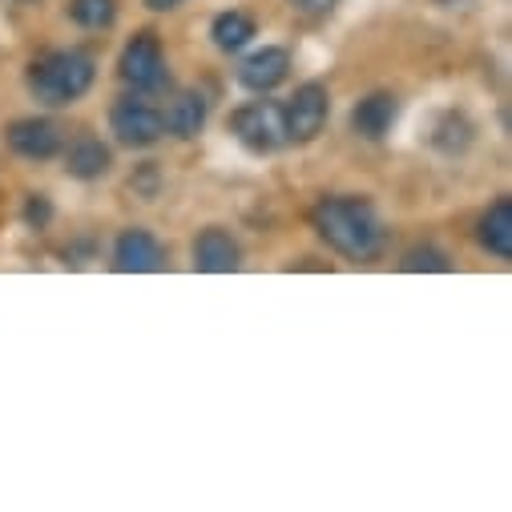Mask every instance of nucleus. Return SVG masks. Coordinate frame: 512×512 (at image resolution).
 <instances>
[{
  "mask_svg": "<svg viewBox=\"0 0 512 512\" xmlns=\"http://www.w3.org/2000/svg\"><path fill=\"white\" fill-rule=\"evenodd\" d=\"M254 37H259V25H254L246 9H226L210 21V41L218 53H242Z\"/></svg>",
  "mask_w": 512,
  "mask_h": 512,
  "instance_id": "nucleus-15",
  "label": "nucleus"
},
{
  "mask_svg": "<svg viewBox=\"0 0 512 512\" xmlns=\"http://www.w3.org/2000/svg\"><path fill=\"white\" fill-rule=\"evenodd\" d=\"M109 259H113V271H121V275H154V271L166 267V246L146 226H125L113 238Z\"/></svg>",
  "mask_w": 512,
  "mask_h": 512,
  "instance_id": "nucleus-7",
  "label": "nucleus"
},
{
  "mask_svg": "<svg viewBox=\"0 0 512 512\" xmlns=\"http://www.w3.org/2000/svg\"><path fill=\"white\" fill-rule=\"evenodd\" d=\"M206 117H210V101L194 89L178 93L166 109H162V130L178 142H194L202 130H206Z\"/></svg>",
  "mask_w": 512,
  "mask_h": 512,
  "instance_id": "nucleus-13",
  "label": "nucleus"
},
{
  "mask_svg": "<svg viewBox=\"0 0 512 512\" xmlns=\"http://www.w3.org/2000/svg\"><path fill=\"white\" fill-rule=\"evenodd\" d=\"M476 242L492 254V259H500V263L512 259V198H496L476 218Z\"/></svg>",
  "mask_w": 512,
  "mask_h": 512,
  "instance_id": "nucleus-14",
  "label": "nucleus"
},
{
  "mask_svg": "<svg viewBox=\"0 0 512 512\" xmlns=\"http://www.w3.org/2000/svg\"><path fill=\"white\" fill-rule=\"evenodd\" d=\"M242 267V246L226 226H206L194 238V271L202 275H234Z\"/></svg>",
  "mask_w": 512,
  "mask_h": 512,
  "instance_id": "nucleus-11",
  "label": "nucleus"
},
{
  "mask_svg": "<svg viewBox=\"0 0 512 512\" xmlns=\"http://www.w3.org/2000/svg\"><path fill=\"white\" fill-rule=\"evenodd\" d=\"M472 134H476V130H472V121H468L464 113L448 109V113L436 117L428 142H432V150H440L444 158H460V154L472 146Z\"/></svg>",
  "mask_w": 512,
  "mask_h": 512,
  "instance_id": "nucleus-16",
  "label": "nucleus"
},
{
  "mask_svg": "<svg viewBox=\"0 0 512 512\" xmlns=\"http://www.w3.org/2000/svg\"><path fill=\"white\" fill-rule=\"evenodd\" d=\"M400 271H408V275H448V271H452V259H448V254H444L440 246L420 242V246L404 250Z\"/></svg>",
  "mask_w": 512,
  "mask_h": 512,
  "instance_id": "nucleus-18",
  "label": "nucleus"
},
{
  "mask_svg": "<svg viewBox=\"0 0 512 512\" xmlns=\"http://www.w3.org/2000/svg\"><path fill=\"white\" fill-rule=\"evenodd\" d=\"M21 218H25L29 230H49V222H53V202H49V194H25Z\"/></svg>",
  "mask_w": 512,
  "mask_h": 512,
  "instance_id": "nucleus-20",
  "label": "nucleus"
},
{
  "mask_svg": "<svg viewBox=\"0 0 512 512\" xmlns=\"http://www.w3.org/2000/svg\"><path fill=\"white\" fill-rule=\"evenodd\" d=\"M400 121V97L388 93V89H375L367 97L355 101L351 109V134L363 138V142H383Z\"/></svg>",
  "mask_w": 512,
  "mask_h": 512,
  "instance_id": "nucleus-9",
  "label": "nucleus"
},
{
  "mask_svg": "<svg viewBox=\"0 0 512 512\" xmlns=\"http://www.w3.org/2000/svg\"><path fill=\"white\" fill-rule=\"evenodd\" d=\"M283 117V142L291 146H311L331 117V89L323 81H303L287 101H279Z\"/></svg>",
  "mask_w": 512,
  "mask_h": 512,
  "instance_id": "nucleus-3",
  "label": "nucleus"
},
{
  "mask_svg": "<svg viewBox=\"0 0 512 512\" xmlns=\"http://www.w3.org/2000/svg\"><path fill=\"white\" fill-rule=\"evenodd\" d=\"M142 5H146L150 13H174V9L186 5V0H142Z\"/></svg>",
  "mask_w": 512,
  "mask_h": 512,
  "instance_id": "nucleus-22",
  "label": "nucleus"
},
{
  "mask_svg": "<svg viewBox=\"0 0 512 512\" xmlns=\"http://www.w3.org/2000/svg\"><path fill=\"white\" fill-rule=\"evenodd\" d=\"M97 81V61L85 49H49L29 61L25 85L45 109H69L77 105Z\"/></svg>",
  "mask_w": 512,
  "mask_h": 512,
  "instance_id": "nucleus-2",
  "label": "nucleus"
},
{
  "mask_svg": "<svg viewBox=\"0 0 512 512\" xmlns=\"http://www.w3.org/2000/svg\"><path fill=\"white\" fill-rule=\"evenodd\" d=\"M311 230L347 263H379L388 250V222L379 218L371 198L359 194H327L311 206Z\"/></svg>",
  "mask_w": 512,
  "mask_h": 512,
  "instance_id": "nucleus-1",
  "label": "nucleus"
},
{
  "mask_svg": "<svg viewBox=\"0 0 512 512\" xmlns=\"http://www.w3.org/2000/svg\"><path fill=\"white\" fill-rule=\"evenodd\" d=\"M291 77V49L283 45H263L242 57L238 65V85L250 93H275Z\"/></svg>",
  "mask_w": 512,
  "mask_h": 512,
  "instance_id": "nucleus-10",
  "label": "nucleus"
},
{
  "mask_svg": "<svg viewBox=\"0 0 512 512\" xmlns=\"http://www.w3.org/2000/svg\"><path fill=\"white\" fill-rule=\"evenodd\" d=\"M5 142H9V150L17 154V158H25V162H49V158H57L61 154V146H65V134H61V125L53 121V117H17L9 130H5Z\"/></svg>",
  "mask_w": 512,
  "mask_h": 512,
  "instance_id": "nucleus-8",
  "label": "nucleus"
},
{
  "mask_svg": "<svg viewBox=\"0 0 512 512\" xmlns=\"http://www.w3.org/2000/svg\"><path fill=\"white\" fill-rule=\"evenodd\" d=\"M130 190L142 198V202H154L162 194V170L158 162H142L134 174H130Z\"/></svg>",
  "mask_w": 512,
  "mask_h": 512,
  "instance_id": "nucleus-19",
  "label": "nucleus"
},
{
  "mask_svg": "<svg viewBox=\"0 0 512 512\" xmlns=\"http://www.w3.org/2000/svg\"><path fill=\"white\" fill-rule=\"evenodd\" d=\"M17 5H37V0H17Z\"/></svg>",
  "mask_w": 512,
  "mask_h": 512,
  "instance_id": "nucleus-23",
  "label": "nucleus"
},
{
  "mask_svg": "<svg viewBox=\"0 0 512 512\" xmlns=\"http://www.w3.org/2000/svg\"><path fill=\"white\" fill-rule=\"evenodd\" d=\"M69 21L85 33H105L117 21V0H69Z\"/></svg>",
  "mask_w": 512,
  "mask_h": 512,
  "instance_id": "nucleus-17",
  "label": "nucleus"
},
{
  "mask_svg": "<svg viewBox=\"0 0 512 512\" xmlns=\"http://www.w3.org/2000/svg\"><path fill=\"white\" fill-rule=\"evenodd\" d=\"M230 134L242 150L250 154H275L283 146V117H279V101H267V93H259V101H246L230 113Z\"/></svg>",
  "mask_w": 512,
  "mask_h": 512,
  "instance_id": "nucleus-6",
  "label": "nucleus"
},
{
  "mask_svg": "<svg viewBox=\"0 0 512 512\" xmlns=\"http://www.w3.org/2000/svg\"><path fill=\"white\" fill-rule=\"evenodd\" d=\"M287 5L307 21H323V17H331L339 9V0H287Z\"/></svg>",
  "mask_w": 512,
  "mask_h": 512,
  "instance_id": "nucleus-21",
  "label": "nucleus"
},
{
  "mask_svg": "<svg viewBox=\"0 0 512 512\" xmlns=\"http://www.w3.org/2000/svg\"><path fill=\"white\" fill-rule=\"evenodd\" d=\"M117 77L125 81V89L134 93H158L166 89L170 81V69H166V49L158 41V33H134L125 41L121 57H117Z\"/></svg>",
  "mask_w": 512,
  "mask_h": 512,
  "instance_id": "nucleus-5",
  "label": "nucleus"
},
{
  "mask_svg": "<svg viewBox=\"0 0 512 512\" xmlns=\"http://www.w3.org/2000/svg\"><path fill=\"white\" fill-rule=\"evenodd\" d=\"M109 134L125 150H150L166 138L162 130V109L146 101V93H125L109 105Z\"/></svg>",
  "mask_w": 512,
  "mask_h": 512,
  "instance_id": "nucleus-4",
  "label": "nucleus"
},
{
  "mask_svg": "<svg viewBox=\"0 0 512 512\" xmlns=\"http://www.w3.org/2000/svg\"><path fill=\"white\" fill-rule=\"evenodd\" d=\"M61 162L73 182H101L113 170V150L93 134H77L69 146H61Z\"/></svg>",
  "mask_w": 512,
  "mask_h": 512,
  "instance_id": "nucleus-12",
  "label": "nucleus"
}]
</instances>
